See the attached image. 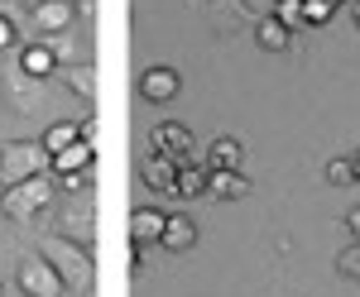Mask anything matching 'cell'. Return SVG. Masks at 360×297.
<instances>
[{
  "mask_svg": "<svg viewBox=\"0 0 360 297\" xmlns=\"http://www.w3.org/2000/svg\"><path fill=\"white\" fill-rule=\"evenodd\" d=\"M39 254L58 269L63 288L72 297H86L96 288V264H91V249H86V244L68 240V235H44V240H39Z\"/></svg>",
  "mask_w": 360,
  "mask_h": 297,
  "instance_id": "6da1fadb",
  "label": "cell"
},
{
  "mask_svg": "<svg viewBox=\"0 0 360 297\" xmlns=\"http://www.w3.org/2000/svg\"><path fill=\"white\" fill-rule=\"evenodd\" d=\"M39 173H53V154L44 149V139H10V144H0V187L29 183Z\"/></svg>",
  "mask_w": 360,
  "mask_h": 297,
  "instance_id": "7a4b0ae2",
  "label": "cell"
},
{
  "mask_svg": "<svg viewBox=\"0 0 360 297\" xmlns=\"http://www.w3.org/2000/svg\"><path fill=\"white\" fill-rule=\"evenodd\" d=\"M58 197V178L53 173H39V178H29V183H15V187L0 192V211L10 220H34L39 211H49Z\"/></svg>",
  "mask_w": 360,
  "mask_h": 297,
  "instance_id": "3957f363",
  "label": "cell"
},
{
  "mask_svg": "<svg viewBox=\"0 0 360 297\" xmlns=\"http://www.w3.org/2000/svg\"><path fill=\"white\" fill-rule=\"evenodd\" d=\"M0 101L10 106V115H39L49 106V81L10 67V72H0Z\"/></svg>",
  "mask_w": 360,
  "mask_h": 297,
  "instance_id": "277c9868",
  "label": "cell"
},
{
  "mask_svg": "<svg viewBox=\"0 0 360 297\" xmlns=\"http://www.w3.org/2000/svg\"><path fill=\"white\" fill-rule=\"evenodd\" d=\"M15 288H20L25 297H68V288H63L58 269L44 259V254L20 259V269H15Z\"/></svg>",
  "mask_w": 360,
  "mask_h": 297,
  "instance_id": "5b68a950",
  "label": "cell"
},
{
  "mask_svg": "<svg viewBox=\"0 0 360 297\" xmlns=\"http://www.w3.org/2000/svg\"><path fill=\"white\" fill-rule=\"evenodd\" d=\"M188 149H193V130H188V125H178V120L154 125V135H149V154H164V159H173L178 168H183V163H188Z\"/></svg>",
  "mask_w": 360,
  "mask_h": 297,
  "instance_id": "8992f818",
  "label": "cell"
},
{
  "mask_svg": "<svg viewBox=\"0 0 360 297\" xmlns=\"http://www.w3.org/2000/svg\"><path fill=\"white\" fill-rule=\"evenodd\" d=\"M178 91H183L178 67H144V72H139V96H144L149 106H168V101H178Z\"/></svg>",
  "mask_w": 360,
  "mask_h": 297,
  "instance_id": "52a82bcc",
  "label": "cell"
},
{
  "mask_svg": "<svg viewBox=\"0 0 360 297\" xmlns=\"http://www.w3.org/2000/svg\"><path fill=\"white\" fill-rule=\"evenodd\" d=\"M29 20H34V39H53L72 25V0H39L29 5Z\"/></svg>",
  "mask_w": 360,
  "mask_h": 297,
  "instance_id": "ba28073f",
  "label": "cell"
},
{
  "mask_svg": "<svg viewBox=\"0 0 360 297\" xmlns=\"http://www.w3.org/2000/svg\"><path fill=\"white\" fill-rule=\"evenodd\" d=\"M58 67H63V62H58V53H53L49 39H29V44H20V72L49 81V77H58Z\"/></svg>",
  "mask_w": 360,
  "mask_h": 297,
  "instance_id": "9c48e42d",
  "label": "cell"
},
{
  "mask_svg": "<svg viewBox=\"0 0 360 297\" xmlns=\"http://www.w3.org/2000/svg\"><path fill=\"white\" fill-rule=\"evenodd\" d=\"M164 225H168V211H159V206H139L135 216H130V244H135V249L159 244L164 240Z\"/></svg>",
  "mask_w": 360,
  "mask_h": 297,
  "instance_id": "30bf717a",
  "label": "cell"
},
{
  "mask_svg": "<svg viewBox=\"0 0 360 297\" xmlns=\"http://www.w3.org/2000/svg\"><path fill=\"white\" fill-rule=\"evenodd\" d=\"M240 159H245L240 139L217 135L212 144H207V159H202V168H207V173H240Z\"/></svg>",
  "mask_w": 360,
  "mask_h": 297,
  "instance_id": "8fae6325",
  "label": "cell"
},
{
  "mask_svg": "<svg viewBox=\"0 0 360 297\" xmlns=\"http://www.w3.org/2000/svg\"><path fill=\"white\" fill-rule=\"evenodd\" d=\"M96 163V144L91 139H77V144H68V149H58L53 154V178H68V173H82Z\"/></svg>",
  "mask_w": 360,
  "mask_h": 297,
  "instance_id": "7c38bea8",
  "label": "cell"
},
{
  "mask_svg": "<svg viewBox=\"0 0 360 297\" xmlns=\"http://www.w3.org/2000/svg\"><path fill=\"white\" fill-rule=\"evenodd\" d=\"M207 197H217V202H245L250 178L245 173H212V178H207Z\"/></svg>",
  "mask_w": 360,
  "mask_h": 297,
  "instance_id": "4fadbf2b",
  "label": "cell"
},
{
  "mask_svg": "<svg viewBox=\"0 0 360 297\" xmlns=\"http://www.w3.org/2000/svg\"><path fill=\"white\" fill-rule=\"evenodd\" d=\"M58 77H63L68 91H77L82 101H96V67H91V62H77V67H72V62H63V67H58Z\"/></svg>",
  "mask_w": 360,
  "mask_h": 297,
  "instance_id": "5bb4252c",
  "label": "cell"
},
{
  "mask_svg": "<svg viewBox=\"0 0 360 297\" xmlns=\"http://www.w3.org/2000/svg\"><path fill=\"white\" fill-rule=\"evenodd\" d=\"M139 173H144V183H149L154 192H168V197H173V183H178V163H173V159H164V154H149Z\"/></svg>",
  "mask_w": 360,
  "mask_h": 297,
  "instance_id": "9a60e30c",
  "label": "cell"
},
{
  "mask_svg": "<svg viewBox=\"0 0 360 297\" xmlns=\"http://www.w3.org/2000/svg\"><path fill=\"white\" fill-rule=\"evenodd\" d=\"M255 44H259L264 53H283V48L293 44V29H288V25H278L274 15H264V20L255 25Z\"/></svg>",
  "mask_w": 360,
  "mask_h": 297,
  "instance_id": "2e32d148",
  "label": "cell"
},
{
  "mask_svg": "<svg viewBox=\"0 0 360 297\" xmlns=\"http://www.w3.org/2000/svg\"><path fill=\"white\" fill-rule=\"evenodd\" d=\"M207 168H197V163H183L178 168V183H173V197L178 202H197V197H207Z\"/></svg>",
  "mask_w": 360,
  "mask_h": 297,
  "instance_id": "e0dca14e",
  "label": "cell"
},
{
  "mask_svg": "<svg viewBox=\"0 0 360 297\" xmlns=\"http://www.w3.org/2000/svg\"><path fill=\"white\" fill-rule=\"evenodd\" d=\"M164 249H173V254H188V249H193L197 244V225L188 216H168V225H164Z\"/></svg>",
  "mask_w": 360,
  "mask_h": 297,
  "instance_id": "ac0fdd59",
  "label": "cell"
},
{
  "mask_svg": "<svg viewBox=\"0 0 360 297\" xmlns=\"http://www.w3.org/2000/svg\"><path fill=\"white\" fill-rule=\"evenodd\" d=\"M82 139V125H72V120H53L49 130H44V149L58 154V149H68V144H77Z\"/></svg>",
  "mask_w": 360,
  "mask_h": 297,
  "instance_id": "d6986e66",
  "label": "cell"
},
{
  "mask_svg": "<svg viewBox=\"0 0 360 297\" xmlns=\"http://www.w3.org/2000/svg\"><path fill=\"white\" fill-rule=\"evenodd\" d=\"M58 235H68V240H77V244L91 249V240H96V230H91V206H82L77 216L68 211V220H63V230H58Z\"/></svg>",
  "mask_w": 360,
  "mask_h": 297,
  "instance_id": "ffe728a7",
  "label": "cell"
},
{
  "mask_svg": "<svg viewBox=\"0 0 360 297\" xmlns=\"http://www.w3.org/2000/svg\"><path fill=\"white\" fill-rule=\"evenodd\" d=\"M327 183H332V187H351V183H360L356 159H332L327 163Z\"/></svg>",
  "mask_w": 360,
  "mask_h": 297,
  "instance_id": "44dd1931",
  "label": "cell"
},
{
  "mask_svg": "<svg viewBox=\"0 0 360 297\" xmlns=\"http://www.w3.org/2000/svg\"><path fill=\"white\" fill-rule=\"evenodd\" d=\"M274 20L278 25H288V29H303V0H274Z\"/></svg>",
  "mask_w": 360,
  "mask_h": 297,
  "instance_id": "7402d4cb",
  "label": "cell"
},
{
  "mask_svg": "<svg viewBox=\"0 0 360 297\" xmlns=\"http://www.w3.org/2000/svg\"><path fill=\"white\" fill-rule=\"evenodd\" d=\"M336 273H341V278H356V283H360V240L346 244V249L336 254Z\"/></svg>",
  "mask_w": 360,
  "mask_h": 297,
  "instance_id": "603a6c76",
  "label": "cell"
},
{
  "mask_svg": "<svg viewBox=\"0 0 360 297\" xmlns=\"http://www.w3.org/2000/svg\"><path fill=\"white\" fill-rule=\"evenodd\" d=\"M336 15V0H303V20L307 25H327Z\"/></svg>",
  "mask_w": 360,
  "mask_h": 297,
  "instance_id": "cb8c5ba5",
  "label": "cell"
},
{
  "mask_svg": "<svg viewBox=\"0 0 360 297\" xmlns=\"http://www.w3.org/2000/svg\"><path fill=\"white\" fill-rule=\"evenodd\" d=\"M58 187H63V192H77V197H86V187H91V168H82V173H68V178H58Z\"/></svg>",
  "mask_w": 360,
  "mask_h": 297,
  "instance_id": "d4e9b609",
  "label": "cell"
},
{
  "mask_svg": "<svg viewBox=\"0 0 360 297\" xmlns=\"http://www.w3.org/2000/svg\"><path fill=\"white\" fill-rule=\"evenodd\" d=\"M20 44V34H15V25H10V15H0V53H10Z\"/></svg>",
  "mask_w": 360,
  "mask_h": 297,
  "instance_id": "484cf974",
  "label": "cell"
},
{
  "mask_svg": "<svg viewBox=\"0 0 360 297\" xmlns=\"http://www.w3.org/2000/svg\"><path fill=\"white\" fill-rule=\"evenodd\" d=\"M346 230H351V240H360V206H356V211H346Z\"/></svg>",
  "mask_w": 360,
  "mask_h": 297,
  "instance_id": "4316f807",
  "label": "cell"
},
{
  "mask_svg": "<svg viewBox=\"0 0 360 297\" xmlns=\"http://www.w3.org/2000/svg\"><path fill=\"white\" fill-rule=\"evenodd\" d=\"M351 159H356V173H360V149H356V154H351Z\"/></svg>",
  "mask_w": 360,
  "mask_h": 297,
  "instance_id": "83f0119b",
  "label": "cell"
},
{
  "mask_svg": "<svg viewBox=\"0 0 360 297\" xmlns=\"http://www.w3.org/2000/svg\"><path fill=\"white\" fill-rule=\"evenodd\" d=\"M356 25H360V0H356Z\"/></svg>",
  "mask_w": 360,
  "mask_h": 297,
  "instance_id": "f1b7e54d",
  "label": "cell"
},
{
  "mask_svg": "<svg viewBox=\"0 0 360 297\" xmlns=\"http://www.w3.org/2000/svg\"><path fill=\"white\" fill-rule=\"evenodd\" d=\"M0 297H5V283H0Z\"/></svg>",
  "mask_w": 360,
  "mask_h": 297,
  "instance_id": "f546056e",
  "label": "cell"
},
{
  "mask_svg": "<svg viewBox=\"0 0 360 297\" xmlns=\"http://www.w3.org/2000/svg\"><path fill=\"white\" fill-rule=\"evenodd\" d=\"M336 5H341V0H336Z\"/></svg>",
  "mask_w": 360,
  "mask_h": 297,
  "instance_id": "4dcf8cb0",
  "label": "cell"
},
{
  "mask_svg": "<svg viewBox=\"0 0 360 297\" xmlns=\"http://www.w3.org/2000/svg\"><path fill=\"white\" fill-rule=\"evenodd\" d=\"M20 297H25V293H20Z\"/></svg>",
  "mask_w": 360,
  "mask_h": 297,
  "instance_id": "1f68e13d",
  "label": "cell"
},
{
  "mask_svg": "<svg viewBox=\"0 0 360 297\" xmlns=\"http://www.w3.org/2000/svg\"><path fill=\"white\" fill-rule=\"evenodd\" d=\"M68 297H72V293H68Z\"/></svg>",
  "mask_w": 360,
  "mask_h": 297,
  "instance_id": "d6a6232c",
  "label": "cell"
}]
</instances>
